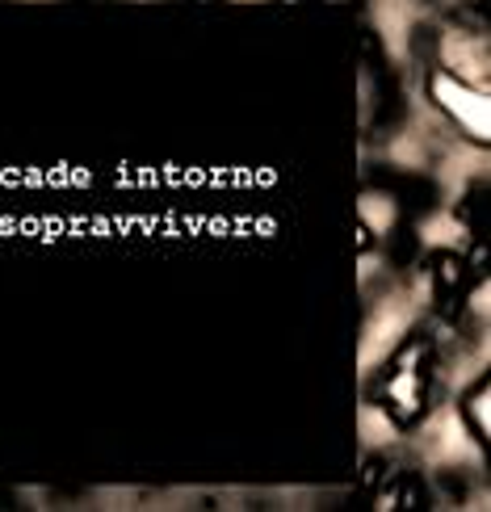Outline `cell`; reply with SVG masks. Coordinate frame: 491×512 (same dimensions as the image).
<instances>
[{
  "label": "cell",
  "mask_w": 491,
  "mask_h": 512,
  "mask_svg": "<svg viewBox=\"0 0 491 512\" xmlns=\"http://www.w3.org/2000/svg\"><path fill=\"white\" fill-rule=\"evenodd\" d=\"M420 93L429 101V110L450 126L454 135L471 139L475 147H487L491 118H487V89L475 84L466 72L450 68V63H424L420 68Z\"/></svg>",
  "instance_id": "obj_1"
},
{
  "label": "cell",
  "mask_w": 491,
  "mask_h": 512,
  "mask_svg": "<svg viewBox=\"0 0 491 512\" xmlns=\"http://www.w3.org/2000/svg\"><path fill=\"white\" fill-rule=\"evenodd\" d=\"M420 269H424V282H429L433 311L441 319H462L466 303H471V277H475L471 248H458V244L424 248L420 252Z\"/></svg>",
  "instance_id": "obj_2"
},
{
  "label": "cell",
  "mask_w": 491,
  "mask_h": 512,
  "mask_svg": "<svg viewBox=\"0 0 491 512\" xmlns=\"http://www.w3.org/2000/svg\"><path fill=\"white\" fill-rule=\"evenodd\" d=\"M374 508H399V512H420V508H433L437 504V492H433V479L429 471L420 466H408V462H395L387 479L374 487Z\"/></svg>",
  "instance_id": "obj_3"
},
{
  "label": "cell",
  "mask_w": 491,
  "mask_h": 512,
  "mask_svg": "<svg viewBox=\"0 0 491 512\" xmlns=\"http://www.w3.org/2000/svg\"><path fill=\"white\" fill-rule=\"evenodd\" d=\"M454 416H458V429L483 450L487 433H491V374H487V370H479V374L458 391Z\"/></svg>",
  "instance_id": "obj_4"
},
{
  "label": "cell",
  "mask_w": 491,
  "mask_h": 512,
  "mask_svg": "<svg viewBox=\"0 0 491 512\" xmlns=\"http://www.w3.org/2000/svg\"><path fill=\"white\" fill-rule=\"evenodd\" d=\"M450 219L458 223L466 244L483 248V231H487V177L483 173H475L471 181H462V189L450 202Z\"/></svg>",
  "instance_id": "obj_5"
},
{
  "label": "cell",
  "mask_w": 491,
  "mask_h": 512,
  "mask_svg": "<svg viewBox=\"0 0 491 512\" xmlns=\"http://www.w3.org/2000/svg\"><path fill=\"white\" fill-rule=\"evenodd\" d=\"M391 466H395V458L387 450H366V458H361V487H366V496L387 479Z\"/></svg>",
  "instance_id": "obj_6"
}]
</instances>
